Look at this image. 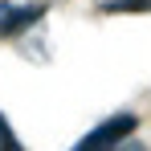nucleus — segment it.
I'll return each mask as SVG.
<instances>
[{
    "label": "nucleus",
    "instance_id": "nucleus-1",
    "mask_svg": "<svg viewBox=\"0 0 151 151\" xmlns=\"http://www.w3.org/2000/svg\"><path fill=\"white\" fill-rule=\"evenodd\" d=\"M135 131H139V114L119 110V114H110L106 123H98L94 131H86V139H82V143H74L70 151H114L119 143H127Z\"/></svg>",
    "mask_w": 151,
    "mask_h": 151
},
{
    "label": "nucleus",
    "instance_id": "nucleus-2",
    "mask_svg": "<svg viewBox=\"0 0 151 151\" xmlns=\"http://www.w3.org/2000/svg\"><path fill=\"white\" fill-rule=\"evenodd\" d=\"M37 25H45V4L37 0H0V37L12 41V37H25Z\"/></svg>",
    "mask_w": 151,
    "mask_h": 151
},
{
    "label": "nucleus",
    "instance_id": "nucleus-3",
    "mask_svg": "<svg viewBox=\"0 0 151 151\" xmlns=\"http://www.w3.org/2000/svg\"><path fill=\"white\" fill-rule=\"evenodd\" d=\"M0 151H25V143L17 139V131H12V123L0 114Z\"/></svg>",
    "mask_w": 151,
    "mask_h": 151
},
{
    "label": "nucleus",
    "instance_id": "nucleus-4",
    "mask_svg": "<svg viewBox=\"0 0 151 151\" xmlns=\"http://www.w3.org/2000/svg\"><path fill=\"white\" fill-rule=\"evenodd\" d=\"M94 8H102V12H123V4L127 0H90Z\"/></svg>",
    "mask_w": 151,
    "mask_h": 151
},
{
    "label": "nucleus",
    "instance_id": "nucleus-5",
    "mask_svg": "<svg viewBox=\"0 0 151 151\" xmlns=\"http://www.w3.org/2000/svg\"><path fill=\"white\" fill-rule=\"evenodd\" d=\"M123 12H151V0H127Z\"/></svg>",
    "mask_w": 151,
    "mask_h": 151
},
{
    "label": "nucleus",
    "instance_id": "nucleus-6",
    "mask_svg": "<svg viewBox=\"0 0 151 151\" xmlns=\"http://www.w3.org/2000/svg\"><path fill=\"white\" fill-rule=\"evenodd\" d=\"M114 151H147V147H143V143H119Z\"/></svg>",
    "mask_w": 151,
    "mask_h": 151
}]
</instances>
